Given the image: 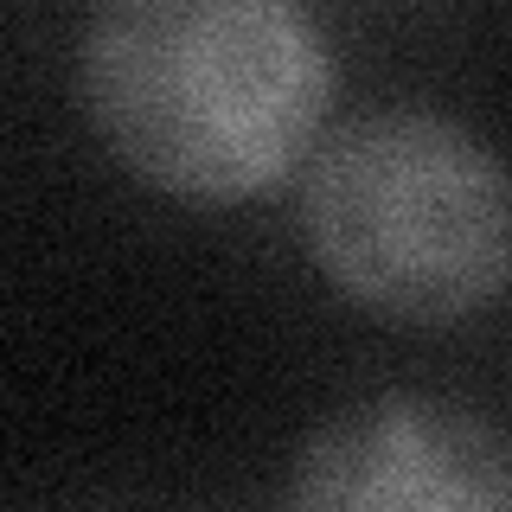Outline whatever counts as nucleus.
Instances as JSON below:
<instances>
[{
  "label": "nucleus",
  "mask_w": 512,
  "mask_h": 512,
  "mask_svg": "<svg viewBox=\"0 0 512 512\" xmlns=\"http://www.w3.org/2000/svg\"><path fill=\"white\" fill-rule=\"evenodd\" d=\"M77 84L96 135L135 180L231 205L314 148L333 52L282 0H122L84 26Z\"/></svg>",
  "instance_id": "obj_1"
},
{
  "label": "nucleus",
  "mask_w": 512,
  "mask_h": 512,
  "mask_svg": "<svg viewBox=\"0 0 512 512\" xmlns=\"http://www.w3.org/2000/svg\"><path fill=\"white\" fill-rule=\"evenodd\" d=\"M301 231L346 301L448 327L512 288V167L436 109H372L314 154Z\"/></svg>",
  "instance_id": "obj_2"
},
{
  "label": "nucleus",
  "mask_w": 512,
  "mask_h": 512,
  "mask_svg": "<svg viewBox=\"0 0 512 512\" xmlns=\"http://www.w3.org/2000/svg\"><path fill=\"white\" fill-rule=\"evenodd\" d=\"M288 512H512V455L436 397H372L301 448Z\"/></svg>",
  "instance_id": "obj_3"
}]
</instances>
